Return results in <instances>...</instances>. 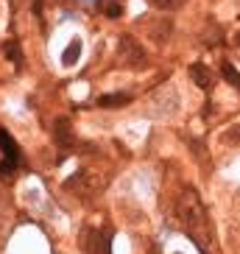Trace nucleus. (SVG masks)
<instances>
[{"instance_id": "7ed1b4c3", "label": "nucleus", "mask_w": 240, "mask_h": 254, "mask_svg": "<svg viewBox=\"0 0 240 254\" xmlns=\"http://www.w3.org/2000/svg\"><path fill=\"white\" fill-rule=\"evenodd\" d=\"M20 165V151H17V142L11 140L8 131L0 128V176H11Z\"/></svg>"}, {"instance_id": "6e6552de", "label": "nucleus", "mask_w": 240, "mask_h": 254, "mask_svg": "<svg viewBox=\"0 0 240 254\" xmlns=\"http://www.w3.org/2000/svg\"><path fill=\"white\" fill-rule=\"evenodd\" d=\"M221 73H224V78H226L229 84L240 87V73L235 70V64H232V62H224V67H221Z\"/></svg>"}, {"instance_id": "0eeeda50", "label": "nucleus", "mask_w": 240, "mask_h": 254, "mask_svg": "<svg viewBox=\"0 0 240 254\" xmlns=\"http://www.w3.org/2000/svg\"><path fill=\"white\" fill-rule=\"evenodd\" d=\"M90 238H92V243H90V252L92 254H109V238H106V235L92 232Z\"/></svg>"}, {"instance_id": "4468645a", "label": "nucleus", "mask_w": 240, "mask_h": 254, "mask_svg": "<svg viewBox=\"0 0 240 254\" xmlns=\"http://www.w3.org/2000/svg\"><path fill=\"white\" fill-rule=\"evenodd\" d=\"M238 8H240V0H238Z\"/></svg>"}, {"instance_id": "f8f14e48", "label": "nucleus", "mask_w": 240, "mask_h": 254, "mask_svg": "<svg viewBox=\"0 0 240 254\" xmlns=\"http://www.w3.org/2000/svg\"><path fill=\"white\" fill-rule=\"evenodd\" d=\"M104 11H106V17H112V20H118L123 8H120L118 3H104Z\"/></svg>"}, {"instance_id": "20e7f679", "label": "nucleus", "mask_w": 240, "mask_h": 254, "mask_svg": "<svg viewBox=\"0 0 240 254\" xmlns=\"http://www.w3.org/2000/svg\"><path fill=\"white\" fill-rule=\"evenodd\" d=\"M190 78H193V84L198 90H204V92L212 90V73L204 64H190Z\"/></svg>"}, {"instance_id": "f257e3e1", "label": "nucleus", "mask_w": 240, "mask_h": 254, "mask_svg": "<svg viewBox=\"0 0 240 254\" xmlns=\"http://www.w3.org/2000/svg\"><path fill=\"white\" fill-rule=\"evenodd\" d=\"M179 221L184 226V232L198 243V249L207 252L210 249V224H207V212H204L195 193H184L179 198Z\"/></svg>"}, {"instance_id": "ddd939ff", "label": "nucleus", "mask_w": 240, "mask_h": 254, "mask_svg": "<svg viewBox=\"0 0 240 254\" xmlns=\"http://www.w3.org/2000/svg\"><path fill=\"white\" fill-rule=\"evenodd\" d=\"M224 140L226 142H240V126H232V131H226Z\"/></svg>"}, {"instance_id": "423d86ee", "label": "nucleus", "mask_w": 240, "mask_h": 254, "mask_svg": "<svg viewBox=\"0 0 240 254\" xmlns=\"http://www.w3.org/2000/svg\"><path fill=\"white\" fill-rule=\"evenodd\" d=\"M131 98L126 92H115V95H101L98 98V106H104V109H120V106H126Z\"/></svg>"}, {"instance_id": "9d476101", "label": "nucleus", "mask_w": 240, "mask_h": 254, "mask_svg": "<svg viewBox=\"0 0 240 254\" xmlns=\"http://www.w3.org/2000/svg\"><path fill=\"white\" fill-rule=\"evenodd\" d=\"M6 56H8L11 62H14L17 67L23 64V53H20V45H17L14 39H11V42H6Z\"/></svg>"}, {"instance_id": "f03ea898", "label": "nucleus", "mask_w": 240, "mask_h": 254, "mask_svg": "<svg viewBox=\"0 0 240 254\" xmlns=\"http://www.w3.org/2000/svg\"><path fill=\"white\" fill-rule=\"evenodd\" d=\"M118 56H120V62H123L126 67H131V70H145V67H148V56H145L143 45H140L134 37H128V34L120 37Z\"/></svg>"}, {"instance_id": "9b49d317", "label": "nucleus", "mask_w": 240, "mask_h": 254, "mask_svg": "<svg viewBox=\"0 0 240 254\" xmlns=\"http://www.w3.org/2000/svg\"><path fill=\"white\" fill-rule=\"evenodd\" d=\"M187 3V0H154V6L159 8V11H173V8H181Z\"/></svg>"}, {"instance_id": "1a4fd4ad", "label": "nucleus", "mask_w": 240, "mask_h": 254, "mask_svg": "<svg viewBox=\"0 0 240 254\" xmlns=\"http://www.w3.org/2000/svg\"><path fill=\"white\" fill-rule=\"evenodd\" d=\"M78 56H81V42H78V39H75L73 45L67 48V51H64V64H75V62H78Z\"/></svg>"}, {"instance_id": "39448f33", "label": "nucleus", "mask_w": 240, "mask_h": 254, "mask_svg": "<svg viewBox=\"0 0 240 254\" xmlns=\"http://www.w3.org/2000/svg\"><path fill=\"white\" fill-rule=\"evenodd\" d=\"M53 134H56V142H59V145H70V142H73V126H70V120H67V118H59V120H56Z\"/></svg>"}]
</instances>
